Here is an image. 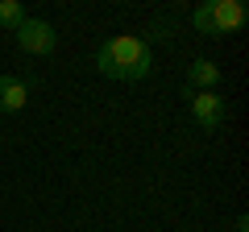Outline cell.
I'll return each mask as SVG.
<instances>
[{
  "instance_id": "obj_1",
  "label": "cell",
  "mask_w": 249,
  "mask_h": 232,
  "mask_svg": "<svg viewBox=\"0 0 249 232\" xmlns=\"http://www.w3.org/2000/svg\"><path fill=\"white\" fill-rule=\"evenodd\" d=\"M150 66H154L150 42H142V37H133V33H116V37H108V42H100V50H96V71L104 75V79L137 83V79L150 75Z\"/></svg>"
},
{
  "instance_id": "obj_2",
  "label": "cell",
  "mask_w": 249,
  "mask_h": 232,
  "mask_svg": "<svg viewBox=\"0 0 249 232\" xmlns=\"http://www.w3.org/2000/svg\"><path fill=\"white\" fill-rule=\"evenodd\" d=\"M191 25L208 37H224V33H237L245 25V9H241V0H204L191 13Z\"/></svg>"
},
{
  "instance_id": "obj_3",
  "label": "cell",
  "mask_w": 249,
  "mask_h": 232,
  "mask_svg": "<svg viewBox=\"0 0 249 232\" xmlns=\"http://www.w3.org/2000/svg\"><path fill=\"white\" fill-rule=\"evenodd\" d=\"M17 46L25 54H54V46H58V33H54L50 21H37V17H25L17 25Z\"/></svg>"
},
{
  "instance_id": "obj_4",
  "label": "cell",
  "mask_w": 249,
  "mask_h": 232,
  "mask_svg": "<svg viewBox=\"0 0 249 232\" xmlns=\"http://www.w3.org/2000/svg\"><path fill=\"white\" fill-rule=\"evenodd\" d=\"M191 99V116H196V125L204 129V133H216V129L224 125V116H229V108H224V99L216 96V91H196Z\"/></svg>"
},
{
  "instance_id": "obj_5",
  "label": "cell",
  "mask_w": 249,
  "mask_h": 232,
  "mask_svg": "<svg viewBox=\"0 0 249 232\" xmlns=\"http://www.w3.org/2000/svg\"><path fill=\"white\" fill-rule=\"evenodd\" d=\"M216 83H220V66L212 63V58H196V63L187 66V96H191V91H212Z\"/></svg>"
},
{
  "instance_id": "obj_6",
  "label": "cell",
  "mask_w": 249,
  "mask_h": 232,
  "mask_svg": "<svg viewBox=\"0 0 249 232\" xmlns=\"http://www.w3.org/2000/svg\"><path fill=\"white\" fill-rule=\"evenodd\" d=\"M25 99H29V79L0 75V112H21Z\"/></svg>"
},
{
  "instance_id": "obj_7",
  "label": "cell",
  "mask_w": 249,
  "mask_h": 232,
  "mask_svg": "<svg viewBox=\"0 0 249 232\" xmlns=\"http://www.w3.org/2000/svg\"><path fill=\"white\" fill-rule=\"evenodd\" d=\"M25 21V9H21L17 0H0V29H9V33H17V25Z\"/></svg>"
},
{
  "instance_id": "obj_8",
  "label": "cell",
  "mask_w": 249,
  "mask_h": 232,
  "mask_svg": "<svg viewBox=\"0 0 249 232\" xmlns=\"http://www.w3.org/2000/svg\"><path fill=\"white\" fill-rule=\"evenodd\" d=\"M154 37H170V21H166V17L154 21Z\"/></svg>"
}]
</instances>
